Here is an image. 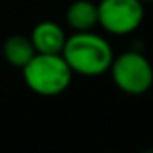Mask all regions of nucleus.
<instances>
[{
	"mask_svg": "<svg viewBox=\"0 0 153 153\" xmlns=\"http://www.w3.org/2000/svg\"><path fill=\"white\" fill-rule=\"evenodd\" d=\"M61 56L74 74L97 78L108 72L115 52L105 36L94 31H76L67 36Z\"/></svg>",
	"mask_w": 153,
	"mask_h": 153,
	"instance_id": "1",
	"label": "nucleus"
},
{
	"mask_svg": "<svg viewBox=\"0 0 153 153\" xmlns=\"http://www.w3.org/2000/svg\"><path fill=\"white\" fill-rule=\"evenodd\" d=\"M20 70L27 88L36 96L43 97H54L63 94L70 87L74 76L61 54L36 52Z\"/></svg>",
	"mask_w": 153,
	"mask_h": 153,
	"instance_id": "2",
	"label": "nucleus"
},
{
	"mask_svg": "<svg viewBox=\"0 0 153 153\" xmlns=\"http://www.w3.org/2000/svg\"><path fill=\"white\" fill-rule=\"evenodd\" d=\"M114 85L128 96H142L153 87V65L140 51H123L108 68Z\"/></svg>",
	"mask_w": 153,
	"mask_h": 153,
	"instance_id": "3",
	"label": "nucleus"
},
{
	"mask_svg": "<svg viewBox=\"0 0 153 153\" xmlns=\"http://www.w3.org/2000/svg\"><path fill=\"white\" fill-rule=\"evenodd\" d=\"M146 11L142 0H99L97 25L108 34H133L144 22Z\"/></svg>",
	"mask_w": 153,
	"mask_h": 153,
	"instance_id": "4",
	"label": "nucleus"
},
{
	"mask_svg": "<svg viewBox=\"0 0 153 153\" xmlns=\"http://www.w3.org/2000/svg\"><path fill=\"white\" fill-rule=\"evenodd\" d=\"M29 38H31L33 47H34L36 52H42V54H61L65 40H67V34H65V29L58 22L43 20V22H38L33 27Z\"/></svg>",
	"mask_w": 153,
	"mask_h": 153,
	"instance_id": "5",
	"label": "nucleus"
},
{
	"mask_svg": "<svg viewBox=\"0 0 153 153\" xmlns=\"http://www.w3.org/2000/svg\"><path fill=\"white\" fill-rule=\"evenodd\" d=\"M67 25L76 31H94L97 27V4L92 0H74L65 11Z\"/></svg>",
	"mask_w": 153,
	"mask_h": 153,
	"instance_id": "6",
	"label": "nucleus"
},
{
	"mask_svg": "<svg viewBox=\"0 0 153 153\" xmlns=\"http://www.w3.org/2000/svg\"><path fill=\"white\" fill-rule=\"evenodd\" d=\"M34 54H36V51L33 47V42L25 34H11L2 43L4 59L16 68H22Z\"/></svg>",
	"mask_w": 153,
	"mask_h": 153,
	"instance_id": "7",
	"label": "nucleus"
},
{
	"mask_svg": "<svg viewBox=\"0 0 153 153\" xmlns=\"http://www.w3.org/2000/svg\"><path fill=\"white\" fill-rule=\"evenodd\" d=\"M142 2H144V4H148V2H153V0H142Z\"/></svg>",
	"mask_w": 153,
	"mask_h": 153,
	"instance_id": "8",
	"label": "nucleus"
}]
</instances>
